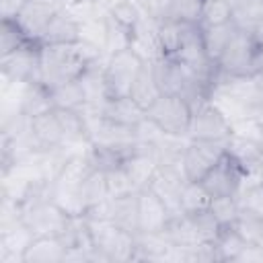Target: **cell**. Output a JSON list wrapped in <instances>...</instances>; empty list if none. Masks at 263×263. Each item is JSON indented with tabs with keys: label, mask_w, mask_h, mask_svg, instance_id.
<instances>
[{
	"label": "cell",
	"mask_w": 263,
	"mask_h": 263,
	"mask_svg": "<svg viewBox=\"0 0 263 263\" xmlns=\"http://www.w3.org/2000/svg\"><path fill=\"white\" fill-rule=\"evenodd\" d=\"M66 8L64 0H25L16 16L12 18L25 37L33 43H41V37L47 29V25L53 21L58 12Z\"/></svg>",
	"instance_id": "ba28073f"
},
{
	"label": "cell",
	"mask_w": 263,
	"mask_h": 263,
	"mask_svg": "<svg viewBox=\"0 0 263 263\" xmlns=\"http://www.w3.org/2000/svg\"><path fill=\"white\" fill-rule=\"evenodd\" d=\"M136 2H138V6L144 10V14L150 16V18H154L156 23L160 21L162 8H164V4H166V0H136Z\"/></svg>",
	"instance_id": "e575fe53"
},
{
	"label": "cell",
	"mask_w": 263,
	"mask_h": 263,
	"mask_svg": "<svg viewBox=\"0 0 263 263\" xmlns=\"http://www.w3.org/2000/svg\"><path fill=\"white\" fill-rule=\"evenodd\" d=\"M88 232L92 238V247L107 255L111 261H134L136 255V234L117 226L107 218H90L86 216Z\"/></svg>",
	"instance_id": "3957f363"
},
{
	"label": "cell",
	"mask_w": 263,
	"mask_h": 263,
	"mask_svg": "<svg viewBox=\"0 0 263 263\" xmlns=\"http://www.w3.org/2000/svg\"><path fill=\"white\" fill-rule=\"evenodd\" d=\"M84 2H90V0H64L66 6H76V4H84Z\"/></svg>",
	"instance_id": "74e56055"
},
{
	"label": "cell",
	"mask_w": 263,
	"mask_h": 263,
	"mask_svg": "<svg viewBox=\"0 0 263 263\" xmlns=\"http://www.w3.org/2000/svg\"><path fill=\"white\" fill-rule=\"evenodd\" d=\"M33 238L35 234L23 220L0 226V263H23V255Z\"/></svg>",
	"instance_id": "9a60e30c"
},
{
	"label": "cell",
	"mask_w": 263,
	"mask_h": 263,
	"mask_svg": "<svg viewBox=\"0 0 263 263\" xmlns=\"http://www.w3.org/2000/svg\"><path fill=\"white\" fill-rule=\"evenodd\" d=\"M249 37H251V41L255 43V47L257 49H263V18L261 21H257L249 31Z\"/></svg>",
	"instance_id": "8d00e7d4"
},
{
	"label": "cell",
	"mask_w": 263,
	"mask_h": 263,
	"mask_svg": "<svg viewBox=\"0 0 263 263\" xmlns=\"http://www.w3.org/2000/svg\"><path fill=\"white\" fill-rule=\"evenodd\" d=\"M173 212L150 187L138 191V234H160L173 220Z\"/></svg>",
	"instance_id": "7c38bea8"
},
{
	"label": "cell",
	"mask_w": 263,
	"mask_h": 263,
	"mask_svg": "<svg viewBox=\"0 0 263 263\" xmlns=\"http://www.w3.org/2000/svg\"><path fill=\"white\" fill-rule=\"evenodd\" d=\"M218 76L257 78L261 76V49L255 47L249 33L238 29L216 62Z\"/></svg>",
	"instance_id": "7a4b0ae2"
},
{
	"label": "cell",
	"mask_w": 263,
	"mask_h": 263,
	"mask_svg": "<svg viewBox=\"0 0 263 263\" xmlns=\"http://www.w3.org/2000/svg\"><path fill=\"white\" fill-rule=\"evenodd\" d=\"M226 152L247 171V181L263 179V142L232 134L226 142Z\"/></svg>",
	"instance_id": "4fadbf2b"
},
{
	"label": "cell",
	"mask_w": 263,
	"mask_h": 263,
	"mask_svg": "<svg viewBox=\"0 0 263 263\" xmlns=\"http://www.w3.org/2000/svg\"><path fill=\"white\" fill-rule=\"evenodd\" d=\"M107 53L84 41L72 45H39V82L45 88L76 80L90 64L105 60Z\"/></svg>",
	"instance_id": "6da1fadb"
},
{
	"label": "cell",
	"mask_w": 263,
	"mask_h": 263,
	"mask_svg": "<svg viewBox=\"0 0 263 263\" xmlns=\"http://www.w3.org/2000/svg\"><path fill=\"white\" fill-rule=\"evenodd\" d=\"M224 154H226L224 142L187 140L183 150V171L187 181H201Z\"/></svg>",
	"instance_id": "30bf717a"
},
{
	"label": "cell",
	"mask_w": 263,
	"mask_h": 263,
	"mask_svg": "<svg viewBox=\"0 0 263 263\" xmlns=\"http://www.w3.org/2000/svg\"><path fill=\"white\" fill-rule=\"evenodd\" d=\"M31 132H33L35 140L39 142L41 150H51V148L66 146L64 132H62V125H60L58 115H55L53 109L33 117L31 119Z\"/></svg>",
	"instance_id": "ac0fdd59"
},
{
	"label": "cell",
	"mask_w": 263,
	"mask_h": 263,
	"mask_svg": "<svg viewBox=\"0 0 263 263\" xmlns=\"http://www.w3.org/2000/svg\"><path fill=\"white\" fill-rule=\"evenodd\" d=\"M39 45L25 43L0 58L2 78L8 82H39Z\"/></svg>",
	"instance_id": "8fae6325"
},
{
	"label": "cell",
	"mask_w": 263,
	"mask_h": 263,
	"mask_svg": "<svg viewBox=\"0 0 263 263\" xmlns=\"http://www.w3.org/2000/svg\"><path fill=\"white\" fill-rule=\"evenodd\" d=\"M245 179H247V171L226 152L199 183L203 185V189L214 199V197H234V195H238L240 189L245 187Z\"/></svg>",
	"instance_id": "9c48e42d"
},
{
	"label": "cell",
	"mask_w": 263,
	"mask_h": 263,
	"mask_svg": "<svg viewBox=\"0 0 263 263\" xmlns=\"http://www.w3.org/2000/svg\"><path fill=\"white\" fill-rule=\"evenodd\" d=\"M238 197H214L212 203H210V212L214 214V218L222 224V228L226 226H232L236 216H238Z\"/></svg>",
	"instance_id": "836d02e7"
},
{
	"label": "cell",
	"mask_w": 263,
	"mask_h": 263,
	"mask_svg": "<svg viewBox=\"0 0 263 263\" xmlns=\"http://www.w3.org/2000/svg\"><path fill=\"white\" fill-rule=\"evenodd\" d=\"M230 136H232V121L212 101L193 109L187 140H205V142H224L226 144Z\"/></svg>",
	"instance_id": "52a82bcc"
},
{
	"label": "cell",
	"mask_w": 263,
	"mask_h": 263,
	"mask_svg": "<svg viewBox=\"0 0 263 263\" xmlns=\"http://www.w3.org/2000/svg\"><path fill=\"white\" fill-rule=\"evenodd\" d=\"M232 23V2L230 0H203L201 27H216Z\"/></svg>",
	"instance_id": "f1b7e54d"
},
{
	"label": "cell",
	"mask_w": 263,
	"mask_h": 263,
	"mask_svg": "<svg viewBox=\"0 0 263 263\" xmlns=\"http://www.w3.org/2000/svg\"><path fill=\"white\" fill-rule=\"evenodd\" d=\"M66 251L60 236H35L23 255V263H64Z\"/></svg>",
	"instance_id": "d6986e66"
},
{
	"label": "cell",
	"mask_w": 263,
	"mask_h": 263,
	"mask_svg": "<svg viewBox=\"0 0 263 263\" xmlns=\"http://www.w3.org/2000/svg\"><path fill=\"white\" fill-rule=\"evenodd\" d=\"M105 119L119 123V125H127V127H136L144 117L146 111L134 103L132 97H117V99H107L99 109H97Z\"/></svg>",
	"instance_id": "e0dca14e"
},
{
	"label": "cell",
	"mask_w": 263,
	"mask_h": 263,
	"mask_svg": "<svg viewBox=\"0 0 263 263\" xmlns=\"http://www.w3.org/2000/svg\"><path fill=\"white\" fill-rule=\"evenodd\" d=\"M146 60L134 49H121L117 53L107 55L105 62V88H107V99H117V97H129V90L144 68Z\"/></svg>",
	"instance_id": "277c9868"
},
{
	"label": "cell",
	"mask_w": 263,
	"mask_h": 263,
	"mask_svg": "<svg viewBox=\"0 0 263 263\" xmlns=\"http://www.w3.org/2000/svg\"><path fill=\"white\" fill-rule=\"evenodd\" d=\"M245 247H247V242L232 226L222 228L220 236L214 240V251H216L218 261H238Z\"/></svg>",
	"instance_id": "4316f807"
},
{
	"label": "cell",
	"mask_w": 263,
	"mask_h": 263,
	"mask_svg": "<svg viewBox=\"0 0 263 263\" xmlns=\"http://www.w3.org/2000/svg\"><path fill=\"white\" fill-rule=\"evenodd\" d=\"M25 0H0V10H2V18L12 21L16 16V12L21 10Z\"/></svg>",
	"instance_id": "d590c367"
},
{
	"label": "cell",
	"mask_w": 263,
	"mask_h": 263,
	"mask_svg": "<svg viewBox=\"0 0 263 263\" xmlns=\"http://www.w3.org/2000/svg\"><path fill=\"white\" fill-rule=\"evenodd\" d=\"M25 43H29V39L25 37V33L21 31V27L14 21L2 18V27H0V53L6 55V53L18 49Z\"/></svg>",
	"instance_id": "d6a6232c"
},
{
	"label": "cell",
	"mask_w": 263,
	"mask_h": 263,
	"mask_svg": "<svg viewBox=\"0 0 263 263\" xmlns=\"http://www.w3.org/2000/svg\"><path fill=\"white\" fill-rule=\"evenodd\" d=\"M257 121H259V125H261V129H263V109L257 113Z\"/></svg>",
	"instance_id": "f35d334b"
},
{
	"label": "cell",
	"mask_w": 263,
	"mask_h": 263,
	"mask_svg": "<svg viewBox=\"0 0 263 263\" xmlns=\"http://www.w3.org/2000/svg\"><path fill=\"white\" fill-rule=\"evenodd\" d=\"M212 203V195L203 189V185L199 181H187L181 189V197H179V208L181 214L185 216H193L197 212L210 210Z\"/></svg>",
	"instance_id": "d4e9b609"
},
{
	"label": "cell",
	"mask_w": 263,
	"mask_h": 263,
	"mask_svg": "<svg viewBox=\"0 0 263 263\" xmlns=\"http://www.w3.org/2000/svg\"><path fill=\"white\" fill-rule=\"evenodd\" d=\"M78 41H80V21L72 14L68 6L53 16V21L47 25L41 37L43 45H72Z\"/></svg>",
	"instance_id": "2e32d148"
},
{
	"label": "cell",
	"mask_w": 263,
	"mask_h": 263,
	"mask_svg": "<svg viewBox=\"0 0 263 263\" xmlns=\"http://www.w3.org/2000/svg\"><path fill=\"white\" fill-rule=\"evenodd\" d=\"M107 14L115 21V23H119L123 29H127V31H136V27H138V23L142 21V8L138 6V2L136 0H115V2H111L109 4V10H107Z\"/></svg>",
	"instance_id": "83f0119b"
},
{
	"label": "cell",
	"mask_w": 263,
	"mask_h": 263,
	"mask_svg": "<svg viewBox=\"0 0 263 263\" xmlns=\"http://www.w3.org/2000/svg\"><path fill=\"white\" fill-rule=\"evenodd\" d=\"M201 10H203V0H166L160 21L201 25Z\"/></svg>",
	"instance_id": "44dd1931"
},
{
	"label": "cell",
	"mask_w": 263,
	"mask_h": 263,
	"mask_svg": "<svg viewBox=\"0 0 263 263\" xmlns=\"http://www.w3.org/2000/svg\"><path fill=\"white\" fill-rule=\"evenodd\" d=\"M261 78H263V49H261Z\"/></svg>",
	"instance_id": "ab89813d"
},
{
	"label": "cell",
	"mask_w": 263,
	"mask_h": 263,
	"mask_svg": "<svg viewBox=\"0 0 263 263\" xmlns=\"http://www.w3.org/2000/svg\"><path fill=\"white\" fill-rule=\"evenodd\" d=\"M150 68L162 95H181L193 76L175 55H160L150 62Z\"/></svg>",
	"instance_id": "5bb4252c"
},
{
	"label": "cell",
	"mask_w": 263,
	"mask_h": 263,
	"mask_svg": "<svg viewBox=\"0 0 263 263\" xmlns=\"http://www.w3.org/2000/svg\"><path fill=\"white\" fill-rule=\"evenodd\" d=\"M72 216L47 195H37L23 203V222L35 236H62Z\"/></svg>",
	"instance_id": "5b68a950"
},
{
	"label": "cell",
	"mask_w": 263,
	"mask_h": 263,
	"mask_svg": "<svg viewBox=\"0 0 263 263\" xmlns=\"http://www.w3.org/2000/svg\"><path fill=\"white\" fill-rule=\"evenodd\" d=\"M238 197V205L261 216L263 218V179L257 181H247L245 187L240 189Z\"/></svg>",
	"instance_id": "4dcf8cb0"
},
{
	"label": "cell",
	"mask_w": 263,
	"mask_h": 263,
	"mask_svg": "<svg viewBox=\"0 0 263 263\" xmlns=\"http://www.w3.org/2000/svg\"><path fill=\"white\" fill-rule=\"evenodd\" d=\"M18 109L27 117H37L49 109H53L49 90L41 82H25L21 88V99H18Z\"/></svg>",
	"instance_id": "ffe728a7"
},
{
	"label": "cell",
	"mask_w": 263,
	"mask_h": 263,
	"mask_svg": "<svg viewBox=\"0 0 263 263\" xmlns=\"http://www.w3.org/2000/svg\"><path fill=\"white\" fill-rule=\"evenodd\" d=\"M189 218L193 220L201 242L214 245V240H216V238L220 236V232H222V224L214 218V214H212L210 210H203V212H197V214H193V216H189Z\"/></svg>",
	"instance_id": "1f68e13d"
},
{
	"label": "cell",
	"mask_w": 263,
	"mask_h": 263,
	"mask_svg": "<svg viewBox=\"0 0 263 263\" xmlns=\"http://www.w3.org/2000/svg\"><path fill=\"white\" fill-rule=\"evenodd\" d=\"M80 41L95 45L105 51V41H107V16L101 18H86L80 21Z\"/></svg>",
	"instance_id": "f546056e"
},
{
	"label": "cell",
	"mask_w": 263,
	"mask_h": 263,
	"mask_svg": "<svg viewBox=\"0 0 263 263\" xmlns=\"http://www.w3.org/2000/svg\"><path fill=\"white\" fill-rule=\"evenodd\" d=\"M232 228L242 236V240L247 245H259L263 247V218L240 208L238 210V216L232 224Z\"/></svg>",
	"instance_id": "484cf974"
},
{
	"label": "cell",
	"mask_w": 263,
	"mask_h": 263,
	"mask_svg": "<svg viewBox=\"0 0 263 263\" xmlns=\"http://www.w3.org/2000/svg\"><path fill=\"white\" fill-rule=\"evenodd\" d=\"M191 115V105L179 95H160L156 103L146 109V117L166 136L175 138H187Z\"/></svg>",
	"instance_id": "8992f818"
},
{
	"label": "cell",
	"mask_w": 263,
	"mask_h": 263,
	"mask_svg": "<svg viewBox=\"0 0 263 263\" xmlns=\"http://www.w3.org/2000/svg\"><path fill=\"white\" fill-rule=\"evenodd\" d=\"M49 90V99H51V105L53 109H74V111H82L86 107V97H84V90L76 80H70V82H64V84H58L53 88H47Z\"/></svg>",
	"instance_id": "7402d4cb"
},
{
	"label": "cell",
	"mask_w": 263,
	"mask_h": 263,
	"mask_svg": "<svg viewBox=\"0 0 263 263\" xmlns=\"http://www.w3.org/2000/svg\"><path fill=\"white\" fill-rule=\"evenodd\" d=\"M160 95H162V92H160V88H158V84H156V80H154L150 62H146L144 68L140 70V74H138V78H136L132 90H129V97L134 99V103H138V105L146 111L148 107H152V105L156 103V99H158Z\"/></svg>",
	"instance_id": "603a6c76"
},
{
	"label": "cell",
	"mask_w": 263,
	"mask_h": 263,
	"mask_svg": "<svg viewBox=\"0 0 263 263\" xmlns=\"http://www.w3.org/2000/svg\"><path fill=\"white\" fill-rule=\"evenodd\" d=\"M238 31V27L234 23H226V25H216V27H201V39H203V47L208 51V55L218 62V58L222 55V51L226 49V45L230 43V39L234 37V33Z\"/></svg>",
	"instance_id": "cb8c5ba5"
}]
</instances>
